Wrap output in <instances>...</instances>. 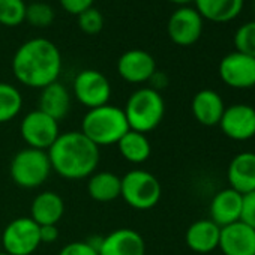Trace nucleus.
Here are the masks:
<instances>
[{
  "label": "nucleus",
  "instance_id": "1",
  "mask_svg": "<svg viewBox=\"0 0 255 255\" xmlns=\"http://www.w3.org/2000/svg\"><path fill=\"white\" fill-rule=\"evenodd\" d=\"M12 72L23 86L44 89L60 77V50L47 38H32L17 48L12 57Z\"/></svg>",
  "mask_w": 255,
  "mask_h": 255
},
{
  "label": "nucleus",
  "instance_id": "2",
  "mask_svg": "<svg viewBox=\"0 0 255 255\" xmlns=\"http://www.w3.org/2000/svg\"><path fill=\"white\" fill-rule=\"evenodd\" d=\"M47 153L51 170L68 180L90 177L96 171L101 159L99 147L81 131L60 132Z\"/></svg>",
  "mask_w": 255,
  "mask_h": 255
},
{
  "label": "nucleus",
  "instance_id": "3",
  "mask_svg": "<svg viewBox=\"0 0 255 255\" xmlns=\"http://www.w3.org/2000/svg\"><path fill=\"white\" fill-rule=\"evenodd\" d=\"M129 131L123 108L105 104L87 110L81 120V132L98 147L117 144Z\"/></svg>",
  "mask_w": 255,
  "mask_h": 255
},
{
  "label": "nucleus",
  "instance_id": "4",
  "mask_svg": "<svg viewBox=\"0 0 255 255\" xmlns=\"http://www.w3.org/2000/svg\"><path fill=\"white\" fill-rule=\"evenodd\" d=\"M129 129L147 134L158 128L165 114V102L161 92L141 87L131 93L123 108Z\"/></svg>",
  "mask_w": 255,
  "mask_h": 255
},
{
  "label": "nucleus",
  "instance_id": "5",
  "mask_svg": "<svg viewBox=\"0 0 255 255\" xmlns=\"http://www.w3.org/2000/svg\"><path fill=\"white\" fill-rule=\"evenodd\" d=\"M51 171L48 153L32 147L17 152L9 165L11 179L24 189H35L44 185Z\"/></svg>",
  "mask_w": 255,
  "mask_h": 255
},
{
  "label": "nucleus",
  "instance_id": "6",
  "mask_svg": "<svg viewBox=\"0 0 255 255\" xmlns=\"http://www.w3.org/2000/svg\"><path fill=\"white\" fill-rule=\"evenodd\" d=\"M162 195V186L159 180L146 170L128 171L122 177L120 197L125 203L135 210L153 209Z\"/></svg>",
  "mask_w": 255,
  "mask_h": 255
},
{
  "label": "nucleus",
  "instance_id": "7",
  "mask_svg": "<svg viewBox=\"0 0 255 255\" xmlns=\"http://www.w3.org/2000/svg\"><path fill=\"white\" fill-rule=\"evenodd\" d=\"M2 248L9 255H32L42 243L39 225L29 216H20L11 221L0 234Z\"/></svg>",
  "mask_w": 255,
  "mask_h": 255
},
{
  "label": "nucleus",
  "instance_id": "8",
  "mask_svg": "<svg viewBox=\"0 0 255 255\" xmlns=\"http://www.w3.org/2000/svg\"><path fill=\"white\" fill-rule=\"evenodd\" d=\"M20 135L27 147L47 152L60 135L59 122L41 110H33L23 117Z\"/></svg>",
  "mask_w": 255,
  "mask_h": 255
},
{
  "label": "nucleus",
  "instance_id": "9",
  "mask_svg": "<svg viewBox=\"0 0 255 255\" xmlns=\"http://www.w3.org/2000/svg\"><path fill=\"white\" fill-rule=\"evenodd\" d=\"M74 96L89 110L108 104L111 98L110 80L96 69H83L74 78Z\"/></svg>",
  "mask_w": 255,
  "mask_h": 255
},
{
  "label": "nucleus",
  "instance_id": "10",
  "mask_svg": "<svg viewBox=\"0 0 255 255\" xmlns=\"http://www.w3.org/2000/svg\"><path fill=\"white\" fill-rule=\"evenodd\" d=\"M204 20L191 6H179L168 18L167 33L179 47L194 45L203 35Z\"/></svg>",
  "mask_w": 255,
  "mask_h": 255
},
{
  "label": "nucleus",
  "instance_id": "11",
  "mask_svg": "<svg viewBox=\"0 0 255 255\" xmlns=\"http://www.w3.org/2000/svg\"><path fill=\"white\" fill-rule=\"evenodd\" d=\"M221 80L233 89L255 87V59L240 51L228 53L218 66Z\"/></svg>",
  "mask_w": 255,
  "mask_h": 255
},
{
  "label": "nucleus",
  "instance_id": "12",
  "mask_svg": "<svg viewBox=\"0 0 255 255\" xmlns=\"http://www.w3.org/2000/svg\"><path fill=\"white\" fill-rule=\"evenodd\" d=\"M224 135L236 141H246L255 137V108L248 104L225 107L218 125Z\"/></svg>",
  "mask_w": 255,
  "mask_h": 255
},
{
  "label": "nucleus",
  "instance_id": "13",
  "mask_svg": "<svg viewBox=\"0 0 255 255\" xmlns=\"http://www.w3.org/2000/svg\"><path fill=\"white\" fill-rule=\"evenodd\" d=\"M156 71V60L146 50H128L117 60V74L131 84L147 83Z\"/></svg>",
  "mask_w": 255,
  "mask_h": 255
},
{
  "label": "nucleus",
  "instance_id": "14",
  "mask_svg": "<svg viewBox=\"0 0 255 255\" xmlns=\"http://www.w3.org/2000/svg\"><path fill=\"white\" fill-rule=\"evenodd\" d=\"M99 255H146L143 236L132 228H117L96 243Z\"/></svg>",
  "mask_w": 255,
  "mask_h": 255
},
{
  "label": "nucleus",
  "instance_id": "15",
  "mask_svg": "<svg viewBox=\"0 0 255 255\" xmlns=\"http://www.w3.org/2000/svg\"><path fill=\"white\" fill-rule=\"evenodd\" d=\"M218 248L224 255H255V230L242 221L222 227Z\"/></svg>",
  "mask_w": 255,
  "mask_h": 255
},
{
  "label": "nucleus",
  "instance_id": "16",
  "mask_svg": "<svg viewBox=\"0 0 255 255\" xmlns=\"http://www.w3.org/2000/svg\"><path fill=\"white\" fill-rule=\"evenodd\" d=\"M242 203H243V195L239 194L237 191L231 188L218 191L213 195L209 206L210 219L221 228L240 221Z\"/></svg>",
  "mask_w": 255,
  "mask_h": 255
},
{
  "label": "nucleus",
  "instance_id": "17",
  "mask_svg": "<svg viewBox=\"0 0 255 255\" xmlns=\"http://www.w3.org/2000/svg\"><path fill=\"white\" fill-rule=\"evenodd\" d=\"M227 179L230 188L245 195L255 191V153H237L228 165Z\"/></svg>",
  "mask_w": 255,
  "mask_h": 255
},
{
  "label": "nucleus",
  "instance_id": "18",
  "mask_svg": "<svg viewBox=\"0 0 255 255\" xmlns=\"http://www.w3.org/2000/svg\"><path fill=\"white\" fill-rule=\"evenodd\" d=\"M191 110L195 120L204 126H218L225 110L221 95L212 89L197 92L191 102Z\"/></svg>",
  "mask_w": 255,
  "mask_h": 255
},
{
  "label": "nucleus",
  "instance_id": "19",
  "mask_svg": "<svg viewBox=\"0 0 255 255\" xmlns=\"http://www.w3.org/2000/svg\"><path fill=\"white\" fill-rule=\"evenodd\" d=\"M65 213V201L54 191L38 194L30 206V218L39 225H57Z\"/></svg>",
  "mask_w": 255,
  "mask_h": 255
},
{
  "label": "nucleus",
  "instance_id": "20",
  "mask_svg": "<svg viewBox=\"0 0 255 255\" xmlns=\"http://www.w3.org/2000/svg\"><path fill=\"white\" fill-rule=\"evenodd\" d=\"M221 227L212 219H200L186 230V245L197 254H209L219 246Z\"/></svg>",
  "mask_w": 255,
  "mask_h": 255
},
{
  "label": "nucleus",
  "instance_id": "21",
  "mask_svg": "<svg viewBox=\"0 0 255 255\" xmlns=\"http://www.w3.org/2000/svg\"><path fill=\"white\" fill-rule=\"evenodd\" d=\"M38 110L48 114L57 122L65 119L71 110V93L66 86L59 81H54L41 89Z\"/></svg>",
  "mask_w": 255,
  "mask_h": 255
},
{
  "label": "nucleus",
  "instance_id": "22",
  "mask_svg": "<svg viewBox=\"0 0 255 255\" xmlns=\"http://www.w3.org/2000/svg\"><path fill=\"white\" fill-rule=\"evenodd\" d=\"M197 12L212 23H230L243 11L245 0H194Z\"/></svg>",
  "mask_w": 255,
  "mask_h": 255
},
{
  "label": "nucleus",
  "instance_id": "23",
  "mask_svg": "<svg viewBox=\"0 0 255 255\" xmlns=\"http://www.w3.org/2000/svg\"><path fill=\"white\" fill-rule=\"evenodd\" d=\"M122 177L111 171H95L87 180V192L92 200L110 203L120 197Z\"/></svg>",
  "mask_w": 255,
  "mask_h": 255
},
{
  "label": "nucleus",
  "instance_id": "24",
  "mask_svg": "<svg viewBox=\"0 0 255 255\" xmlns=\"http://www.w3.org/2000/svg\"><path fill=\"white\" fill-rule=\"evenodd\" d=\"M122 158L131 164H143L152 155V144L146 134L129 129L116 144Z\"/></svg>",
  "mask_w": 255,
  "mask_h": 255
},
{
  "label": "nucleus",
  "instance_id": "25",
  "mask_svg": "<svg viewBox=\"0 0 255 255\" xmlns=\"http://www.w3.org/2000/svg\"><path fill=\"white\" fill-rule=\"evenodd\" d=\"M23 108L21 92L9 84L0 81V123H8L15 119Z\"/></svg>",
  "mask_w": 255,
  "mask_h": 255
},
{
  "label": "nucleus",
  "instance_id": "26",
  "mask_svg": "<svg viewBox=\"0 0 255 255\" xmlns=\"http://www.w3.org/2000/svg\"><path fill=\"white\" fill-rule=\"evenodd\" d=\"M24 0H0V26L17 27L26 21Z\"/></svg>",
  "mask_w": 255,
  "mask_h": 255
},
{
  "label": "nucleus",
  "instance_id": "27",
  "mask_svg": "<svg viewBox=\"0 0 255 255\" xmlns=\"http://www.w3.org/2000/svg\"><path fill=\"white\" fill-rule=\"evenodd\" d=\"M54 9L45 2H33L27 5L26 9V21L33 27H48L54 21Z\"/></svg>",
  "mask_w": 255,
  "mask_h": 255
},
{
  "label": "nucleus",
  "instance_id": "28",
  "mask_svg": "<svg viewBox=\"0 0 255 255\" xmlns=\"http://www.w3.org/2000/svg\"><path fill=\"white\" fill-rule=\"evenodd\" d=\"M236 51L248 54L255 59V20L243 23L234 33Z\"/></svg>",
  "mask_w": 255,
  "mask_h": 255
},
{
  "label": "nucleus",
  "instance_id": "29",
  "mask_svg": "<svg viewBox=\"0 0 255 255\" xmlns=\"http://www.w3.org/2000/svg\"><path fill=\"white\" fill-rule=\"evenodd\" d=\"M78 17V27L86 35H98L104 29V15L96 8H89Z\"/></svg>",
  "mask_w": 255,
  "mask_h": 255
},
{
  "label": "nucleus",
  "instance_id": "30",
  "mask_svg": "<svg viewBox=\"0 0 255 255\" xmlns=\"http://www.w3.org/2000/svg\"><path fill=\"white\" fill-rule=\"evenodd\" d=\"M59 255H99L96 243L93 242H84V240H77L65 245Z\"/></svg>",
  "mask_w": 255,
  "mask_h": 255
},
{
  "label": "nucleus",
  "instance_id": "31",
  "mask_svg": "<svg viewBox=\"0 0 255 255\" xmlns=\"http://www.w3.org/2000/svg\"><path fill=\"white\" fill-rule=\"evenodd\" d=\"M240 221L255 230V191L243 195Z\"/></svg>",
  "mask_w": 255,
  "mask_h": 255
},
{
  "label": "nucleus",
  "instance_id": "32",
  "mask_svg": "<svg viewBox=\"0 0 255 255\" xmlns=\"http://www.w3.org/2000/svg\"><path fill=\"white\" fill-rule=\"evenodd\" d=\"M60 6L71 15H80L86 9L92 8L95 0H59Z\"/></svg>",
  "mask_w": 255,
  "mask_h": 255
},
{
  "label": "nucleus",
  "instance_id": "33",
  "mask_svg": "<svg viewBox=\"0 0 255 255\" xmlns=\"http://www.w3.org/2000/svg\"><path fill=\"white\" fill-rule=\"evenodd\" d=\"M39 237H41V243H45V245L54 243L59 239L57 225H42V227H39Z\"/></svg>",
  "mask_w": 255,
  "mask_h": 255
},
{
  "label": "nucleus",
  "instance_id": "34",
  "mask_svg": "<svg viewBox=\"0 0 255 255\" xmlns=\"http://www.w3.org/2000/svg\"><path fill=\"white\" fill-rule=\"evenodd\" d=\"M150 83H152V89H155V90H161V89H164L167 84H168V78H167V75L164 74V72H161V71H156L153 75H152V78L149 80Z\"/></svg>",
  "mask_w": 255,
  "mask_h": 255
},
{
  "label": "nucleus",
  "instance_id": "35",
  "mask_svg": "<svg viewBox=\"0 0 255 255\" xmlns=\"http://www.w3.org/2000/svg\"><path fill=\"white\" fill-rule=\"evenodd\" d=\"M168 2L179 5V6H189V3H194V0H168Z\"/></svg>",
  "mask_w": 255,
  "mask_h": 255
},
{
  "label": "nucleus",
  "instance_id": "36",
  "mask_svg": "<svg viewBox=\"0 0 255 255\" xmlns=\"http://www.w3.org/2000/svg\"><path fill=\"white\" fill-rule=\"evenodd\" d=\"M0 255H9V254H6L5 251H0Z\"/></svg>",
  "mask_w": 255,
  "mask_h": 255
},
{
  "label": "nucleus",
  "instance_id": "37",
  "mask_svg": "<svg viewBox=\"0 0 255 255\" xmlns=\"http://www.w3.org/2000/svg\"><path fill=\"white\" fill-rule=\"evenodd\" d=\"M254 11H255V0H254Z\"/></svg>",
  "mask_w": 255,
  "mask_h": 255
},
{
  "label": "nucleus",
  "instance_id": "38",
  "mask_svg": "<svg viewBox=\"0 0 255 255\" xmlns=\"http://www.w3.org/2000/svg\"><path fill=\"white\" fill-rule=\"evenodd\" d=\"M0 248H2V242H0Z\"/></svg>",
  "mask_w": 255,
  "mask_h": 255
},
{
  "label": "nucleus",
  "instance_id": "39",
  "mask_svg": "<svg viewBox=\"0 0 255 255\" xmlns=\"http://www.w3.org/2000/svg\"><path fill=\"white\" fill-rule=\"evenodd\" d=\"M254 89H255V87H254Z\"/></svg>",
  "mask_w": 255,
  "mask_h": 255
}]
</instances>
